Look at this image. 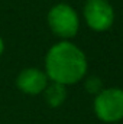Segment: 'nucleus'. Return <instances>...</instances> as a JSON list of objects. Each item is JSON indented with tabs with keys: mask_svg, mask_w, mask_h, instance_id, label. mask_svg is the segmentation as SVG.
I'll use <instances>...</instances> for the list:
<instances>
[{
	"mask_svg": "<svg viewBox=\"0 0 123 124\" xmlns=\"http://www.w3.org/2000/svg\"><path fill=\"white\" fill-rule=\"evenodd\" d=\"M86 54L72 42L61 40L49 48L45 56V74L51 82L72 85L87 74Z\"/></svg>",
	"mask_w": 123,
	"mask_h": 124,
	"instance_id": "f257e3e1",
	"label": "nucleus"
},
{
	"mask_svg": "<svg viewBox=\"0 0 123 124\" xmlns=\"http://www.w3.org/2000/svg\"><path fill=\"white\" fill-rule=\"evenodd\" d=\"M46 22L51 32L62 40L74 38L80 29L78 13L74 10L72 6L67 3H58L52 6L46 15Z\"/></svg>",
	"mask_w": 123,
	"mask_h": 124,
	"instance_id": "f03ea898",
	"label": "nucleus"
},
{
	"mask_svg": "<svg viewBox=\"0 0 123 124\" xmlns=\"http://www.w3.org/2000/svg\"><path fill=\"white\" fill-rule=\"evenodd\" d=\"M94 113L104 123H117L123 120V90L103 88L94 98Z\"/></svg>",
	"mask_w": 123,
	"mask_h": 124,
	"instance_id": "7ed1b4c3",
	"label": "nucleus"
},
{
	"mask_svg": "<svg viewBox=\"0 0 123 124\" xmlns=\"http://www.w3.org/2000/svg\"><path fill=\"white\" fill-rule=\"evenodd\" d=\"M83 16L87 26L96 32H104L114 23V10L107 0H87Z\"/></svg>",
	"mask_w": 123,
	"mask_h": 124,
	"instance_id": "20e7f679",
	"label": "nucleus"
},
{
	"mask_svg": "<svg viewBox=\"0 0 123 124\" xmlns=\"http://www.w3.org/2000/svg\"><path fill=\"white\" fill-rule=\"evenodd\" d=\"M48 84H49V79L45 71L33 66L22 69L16 77V87L23 94H28V95L42 94Z\"/></svg>",
	"mask_w": 123,
	"mask_h": 124,
	"instance_id": "39448f33",
	"label": "nucleus"
},
{
	"mask_svg": "<svg viewBox=\"0 0 123 124\" xmlns=\"http://www.w3.org/2000/svg\"><path fill=\"white\" fill-rule=\"evenodd\" d=\"M45 101L49 107L57 108L64 104V101L67 100V87L57 84V82H51L46 85L45 91H44Z\"/></svg>",
	"mask_w": 123,
	"mask_h": 124,
	"instance_id": "423d86ee",
	"label": "nucleus"
},
{
	"mask_svg": "<svg viewBox=\"0 0 123 124\" xmlns=\"http://www.w3.org/2000/svg\"><path fill=\"white\" fill-rule=\"evenodd\" d=\"M84 87H86V91L88 94L97 95V94L103 90V82H101V79L98 77H90V78H87Z\"/></svg>",
	"mask_w": 123,
	"mask_h": 124,
	"instance_id": "0eeeda50",
	"label": "nucleus"
},
{
	"mask_svg": "<svg viewBox=\"0 0 123 124\" xmlns=\"http://www.w3.org/2000/svg\"><path fill=\"white\" fill-rule=\"evenodd\" d=\"M3 52H4V40H3V38L0 36V56L3 55Z\"/></svg>",
	"mask_w": 123,
	"mask_h": 124,
	"instance_id": "6e6552de",
	"label": "nucleus"
}]
</instances>
